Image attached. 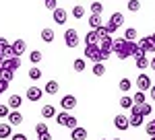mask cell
Listing matches in <instances>:
<instances>
[{
	"label": "cell",
	"instance_id": "1",
	"mask_svg": "<svg viewBox=\"0 0 155 140\" xmlns=\"http://www.w3.org/2000/svg\"><path fill=\"white\" fill-rule=\"evenodd\" d=\"M85 58H89L93 64L95 62H106V56L101 52L99 43H93V46H85Z\"/></svg>",
	"mask_w": 155,
	"mask_h": 140
},
{
	"label": "cell",
	"instance_id": "2",
	"mask_svg": "<svg viewBox=\"0 0 155 140\" xmlns=\"http://www.w3.org/2000/svg\"><path fill=\"white\" fill-rule=\"evenodd\" d=\"M114 54L118 56V60L130 58V54H128V41L124 37L122 39H114Z\"/></svg>",
	"mask_w": 155,
	"mask_h": 140
},
{
	"label": "cell",
	"instance_id": "3",
	"mask_svg": "<svg viewBox=\"0 0 155 140\" xmlns=\"http://www.w3.org/2000/svg\"><path fill=\"white\" fill-rule=\"evenodd\" d=\"M124 23V14L122 12H112L110 14V21H107V25H106V29L110 31V35L114 33V31H118V27Z\"/></svg>",
	"mask_w": 155,
	"mask_h": 140
},
{
	"label": "cell",
	"instance_id": "4",
	"mask_svg": "<svg viewBox=\"0 0 155 140\" xmlns=\"http://www.w3.org/2000/svg\"><path fill=\"white\" fill-rule=\"evenodd\" d=\"M64 43L68 47H79V31L77 29H66L64 31Z\"/></svg>",
	"mask_w": 155,
	"mask_h": 140
},
{
	"label": "cell",
	"instance_id": "5",
	"mask_svg": "<svg viewBox=\"0 0 155 140\" xmlns=\"http://www.w3.org/2000/svg\"><path fill=\"white\" fill-rule=\"evenodd\" d=\"M139 47L143 49L145 54H153V52H155V39H153V35H145L143 39L139 41Z\"/></svg>",
	"mask_w": 155,
	"mask_h": 140
},
{
	"label": "cell",
	"instance_id": "6",
	"mask_svg": "<svg viewBox=\"0 0 155 140\" xmlns=\"http://www.w3.org/2000/svg\"><path fill=\"white\" fill-rule=\"evenodd\" d=\"M60 107H62V111H71L77 107V97L74 95H64L62 99H60Z\"/></svg>",
	"mask_w": 155,
	"mask_h": 140
},
{
	"label": "cell",
	"instance_id": "7",
	"mask_svg": "<svg viewBox=\"0 0 155 140\" xmlns=\"http://www.w3.org/2000/svg\"><path fill=\"white\" fill-rule=\"evenodd\" d=\"M137 87H139V91H149L151 87H153V82H151V76L149 74H139L137 76Z\"/></svg>",
	"mask_w": 155,
	"mask_h": 140
},
{
	"label": "cell",
	"instance_id": "8",
	"mask_svg": "<svg viewBox=\"0 0 155 140\" xmlns=\"http://www.w3.org/2000/svg\"><path fill=\"white\" fill-rule=\"evenodd\" d=\"M19 66H21V58H17V56L2 60V70H11V72H15Z\"/></svg>",
	"mask_w": 155,
	"mask_h": 140
},
{
	"label": "cell",
	"instance_id": "9",
	"mask_svg": "<svg viewBox=\"0 0 155 140\" xmlns=\"http://www.w3.org/2000/svg\"><path fill=\"white\" fill-rule=\"evenodd\" d=\"M25 95H27V99H29V101L37 103V101H41V97H44V89H39V87H29Z\"/></svg>",
	"mask_w": 155,
	"mask_h": 140
},
{
	"label": "cell",
	"instance_id": "10",
	"mask_svg": "<svg viewBox=\"0 0 155 140\" xmlns=\"http://www.w3.org/2000/svg\"><path fill=\"white\" fill-rule=\"evenodd\" d=\"M99 47H101V52H104V56H106V60L112 56V52H114V39H112V35L107 37V39H104V41H99Z\"/></svg>",
	"mask_w": 155,
	"mask_h": 140
},
{
	"label": "cell",
	"instance_id": "11",
	"mask_svg": "<svg viewBox=\"0 0 155 140\" xmlns=\"http://www.w3.org/2000/svg\"><path fill=\"white\" fill-rule=\"evenodd\" d=\"M12 52H15L17 58H21L25 52H27V43H25V39H15V41H12Z\"/></svg>",
	"mask_w": 155,
	"mask_h": 140
},
{
	"label": "cell",
	"instance_id": "12",
	"mask_svg": "<svg viewBox=\"0 0 155 140\" xmlns=\"http://www.w3.org/2000/svg\"><path fill=\"white\" fill-rule=\"evenodd\" d=\"M6 122H8L11 126H21V124H23V113H21L19 109H12L11 113H8V117H6Z\"/></svg>",
	"mask_w": 155,
	"mask_h": 140
},
{
	"label": "cell",
	"instance_id": "13",
	"mask_svg": "<svg viewBox=\"0 0 155 140\" xmlns=\"http://www.w3.org/2000/svg\"><path fill=\"white\" fill-rule=\"evenodd\" d=\"M114 126H116L120 132H124V130H128L130 122H128V117H126V116H122V113H120V116L114 117Z\"/></svg>",
	"mask_w": 155,
	"mask_h": 140
},
{
	"label": "cell",
	"instance_id": "14",
	"mask_svg": "<svg viewBox=\"0 0 155 140\" xmlns=\"http://www.w3.org/2000/svg\"><path fill=\"white\" fill-rule=\"evenodd\" d=\"M52 19H54V23L56 25H64L66 23V19H68V14L64 8H56V11L52 12Z\"/></svg>",
	"mask_w": 155,
	"mask_h": 140
},
{
	"label": "cell",
	"instance_id": "15",
	"mask_svg": "<svg viewBox=\"0 0 155 140\" xmlns=\"http://www.w3.org/2000/svg\"><path fill=\"white\" fill-rule=\"evenodd\" d=\"M71 140H87V130L77 126V128L71 130Z\"/></svg>",
	"mask_w": 155,
	"mask_h": 140
},
{
	"label": "cell",
	"instance_id": "16",
	"mask_svg": "<svg viewBox=\"0 0 155 140\" xmlns=\"http://www.w3.org/2000/svg\"><path fill=\"white\" fill-rule=\"evenodd\" d=\"M128 122H130L132 128H139V126L145 124V116H141V113H130L128 116Z\"/></svg>",
	"mask_w": 155,
	"mask_h": 140
},
{
	"label": "cell",
	"instance_id": "17",
	"mask_svg": "<svg viewBox=\"0 0 155 140\" xmlns=\"http://www.w3.org/2000/svg\"><path fill=\"white\" fill-rule=\"evenodd\" d=\"M87 25H89V27H91L93 31H95V29H99V27L104 25V23H101V14H93V12H91V17H89Z\"/></svg>",
	"mask_w": 155,
	"mask_h": 140
},
{
	"label": "cell",
	"instance_id": "18",
	"mask_svg": "<svg viewBox=\"0 0 155 140\" xmlns=\"http://www.w3.org/2000/svg\"><path fill=\"white\" fill-rule=\"evenodd\" d=\"M54 119H56L58 126H64V128H66V124H68V119H71V113H68V111H60V113H56Z\"/></svg>",
	"mask_w": 155,
	"mask_h": 140
},
{
	"label": "cell",
	"instance_id": "19",
	"mask_svg": "<svg viewBox=\"0 0 155 140\" xmlns=\"http://www.w3.org/2000/svg\"><path fill=\"white\" fill-rule=\"evenodd\" d=\"M12 136V126L6 122V124H0V140L4 138H11Z\"/></svg>",
	"mask_w": 155,
	"mask_h": 140
},
{
	"label": "cell",
	"instance_id": "20",
	"mask_svg": "<svg viewBox=\"0 0 155 140\" xmlns=\"http://www.w3.org/2000/svg\"><path fill=\"white\" fill-rule=\"evenodd\" d=\"M118 103H120V107H122V109H128V111H130V109H132V105H134V101H132V97H130V95H122Z\"/></svg>",
	"mask_w": 155,
	"mask_h": 140
},
{
	"label": "cell",
	"instance_id": "21",
	"mask_svg": "<svg viewBox=\"0 0 155 140\" xmlns=\"http://www.w3.org/2000/svg\"><path fill=\"white\" fill-rule=\"evenodd\" d=\"M41 117H44V119L56 117V107H52V105H44V107H41Z\"/></svg>",
	"mask_w": 155,
	"mask_h": 140
},
{
	"label": "cell",
	"instance_id": "22",
	"mask_svg": "<svg viewBox=\"0 0 155 140\" xmlns=\"http://www.w3.org/2000/svg\"><path fill=\"white\" fill-rule=\"evenodd\" d=\"M58 89H60V84H58L56 81H48V82H46V89H44V93L56 95V93H58Z\"/></svg>",
	"mask_w": 155,
	"mask_h": 140
},
{
	"label": "cell",
	"instance_id": "23",
	"mask_svg": "<svg viewBox=\"0 0 155 140\" xmlns=\"http://www.w3.org/2000/svg\"><path fill=\"white\" fill-rule=\"evenodd\" d=\"M21 103H23L21 95H11V97H8V107H11V109H19Z\"/></svg>",
	"mask_w": 155,
	"mask_h": 140
},
{
	"label": "cell",
	"instance_id": "24",
	"mask_svg": "<svg viewBox=\"0 0 155 140\" xmlns=\"http://www.w3.org/2000/svg\"><path fill=\"white\" fill-rule=\"evenodd\" d=\"M41 41H46V43H52V41H54V29H50V27L41 29Z\"/></svg>",
	"mask_w": 155,
	"mask_h": 140
},
{
	"label": "cell",
	"instance_id": "25",
	"mask_svg": "<svg viewBox=\"0 0 155 140\" xmlns=\"http://www.w3.org/2000/svg\"><path fill=\"white\" fill-rule=\"evenodd\" d=\"M93 43H99V37H97V33L91 29L89 33L85 35V46H93Z\"/></svg>",
	"mask_w": 155,
	"mask_h": 140
},
{
	"label": "cell",
	"instance_id": "26",
	"mask_svg": "<svg viewBox=\"0 0 155 140\" xmlns=\"http://www.w3.org/2000/svg\"><path fill=\"white\" fill-rule=\"evenodd\" d=\"M91 72H93L95 76H104V74H106V64H104V62H95L93 68H91Z\"/></svg>",
	"mask_w": 155,
	"mask_h": 140
},
{
	"label": "cell",
	"instance_id": "27",
	"mask_svg": "<svg viewBox=\"0 0 155 140\" xmlns=\"http://www.w3.org/2000/svg\"><path fill=\"white\" fill-rule=\"evenodd\" d=\"M118 89L122 91V93H128V91L132 89V81L130 78H122V81L118 82Z\"/></svg>",
	"mask_w": 155,
	"mask_h": 140
},
{
	"label": "cell",
	"instance_id": "28",
	"mask_svg": "<svg viewBox=\"0 0 155 140\" xmlns=\"http://www.w3.org/2000/svg\"><path fill=\"white\" fill-rule=\"evenodd\" d=\"M29 60H31L33 64H39V62L44 60V54H41L39 49H33V52H29Z\"/></svg>",
	"mask_w": 155,
	"mask_h": 140
},
{
	"label": "cell",
	"instance_id": "29",
	"mask_svg": "<svg viewBox=\"0 0 155 140\" xmlns=\"http://www.w3.org/2000/svg\"><path fill=\"white\" fill-rule=\"evenodd\" d=\"M132 101H134V105H143V103H147V101H145V91H137V93L132 95Z\"/></svg>",
	"mask_w": 155,
	"mask_h": 140
},
{
	"label": "cell",
	"instance_id": "30",
	"mask_svg": "<svg viewBox=\"0 0 155 140\" xmlns=\"http://www.w3.org/2000/svg\"><path fill=\"white\" fill-rule=\"evenodd\" d=\"M134 64H137V68H139V70H147V68H149V60H147V56L137 58V60H134Z\"/></svg>",
	"mask_w": 155,
	"mask_h": 140
},
{
	"label": "cell",
	"instance_id": "31",
	"mask_svg": "<svg viewBox=\"0 0 155 140\" xmlns=\"http://www.w3.org/2000/svg\"><path fill=\"white\" fill-rule=\"evenodd\" d=\"M95 33H97V37H99V41H104V39L110 37V31L106 29V25H101L99 29H95Z\"/></svg>",
	"mask_w": 155,
	"mask_h": 140
},
{
	"label": "cell",
	"instance_id": "32",
	"mask_svg": "<svg viewBox=\"0 0 155 140\" xmlns=\"http://www.w3.org/2000/svg\"><path fill=\"white\" fill-rule=\"evenodd\" d=\"M124 39H126V41H134V39H137V29H134V27H128V29L124 31Z\"/></svg>",
	"mask_w": 155,
	"mask_h": 140
},
{
	"label": "cell",
	"instance_id": "33",
	"mask_svg": "<svg viewBox=\"0 0 155 140\" xmlns=\"http://www.w3.org/2000/svg\"><path fill=\"white\" fill-rule=\"evenodd\" d=\"M85 66H87V64H85V58H77L74 62H72V68L77 70V72H83Z\"/></svg>",
	"mask_w": 155,
	"mask_h": 140
},
{
	"label": "cell",
	"instance_id": "34",
	"mask_svg": "<svg viewBox=\"0 0 155 140\" xmlns=\"http://www.w3.org/2000/svg\"><path fill=\"white\" fill-rule=\"evenodd\" d=\"M46 132H50V130H48V124H46V122H41V124H35V134H37V138H39L41 134H46Z\"/></svg>",
	"mask_w": 155,
	"mask_h": 140
},
{
	"label": "cell",
	"instance_id": "35",
	"mask_svg": "<svg viewBox=\"0 0 155 140\" xmlns=\"http://www.w3.org/2000/svg\"><path fill=\"white\" fill-rule=\"evenodd\" d=\"M145 132H147L149 136H155V117H151V119L147 122V126H145Z\"/></svg>",
	"mask_w": 155,
	"mask_h": 140
},
{
	"label": "cell",
	"instance_id": "36",
	"mask_svg": "<svg viewBox=\"0 0 155 140\" xmlns=\"http://www.w3.org/2000/svg\"><path fill=\"white\" fill-rule=\"evenodd\" d=\"M72 17H74V19H83L85 17V8L81 6V4H77V6L72 8Z\"/></svg>",
	"mask_w": 155,
	"mask_h": 140
},
{
	"label": "cell",
	"instance_id": "37",
	"mask_svg": "<svg viewBox=\"0 0 155 140\" xmlns=\"http://www.w3.org/2000/svg\"><path fill=\"white\" fill-rule=\"evenodd\" d=\"M89 8H91V12H93V14H101V11H104V4H101V2H95V0H93Z\"/></svg>",
	"mask_w": 155,
	"mask_h": 140
},
{
	"label": "cell",
	"instance_id": "38",
	"mask_svg": "<svg viewBox=\"0 0 155 140\" xmlns=\"http://www.w3.org/2000/svg\"><path fill=\"white\" fill-rule=\"evenodd\" d=\"M29 78H31V81H39V78H41V70L37 68V66H33V68L29 70Z\"/></svg>",
	"mask_w": 155,
	"mask_h": 140
},
{
	"label": "cell",
	"instance_id": "39",
	"mask_svg": "<svg viewBox=\"0 0 155 140\" xmlns=\"http://www.w3.org/2000/svg\"><path fill=\"white\" fill-rule=\"evenodd\" d=\"M139 8H141V2L139 0H128V11L130 12H137Z\"/></svg>",
	"mask_w": 155,
	"mask_h": 140
},
{
	"label": "cell",
	"instance_id": "40",
	"mask_svg": "<svg viewBox=\"0 0 155 140\" xmlns=\"http://www.w3.org/2000/svg\"><path fill=\"white\" fill-rule=\"evenodd\" d=\"M2 56H4V58H12V56H15V52H12V43H8V46L2 49Z\"/></svg>",
	"mask_w": 155,
	"mask_h": 140
},
{
	"label": "cell",
	"instance_id": "41",
	"mask_svg": "<svg viewBox=\"0 0 155 140\" xmlns=\"http://www.w3.org/2000/svg\"><path fill=\"white\" fill-rule=\"evenodd\" d=\"M151 111H153V107H151L149 103H143V105H141V113H143L145 117H147V116H151Z\"/></svg>",
	"mask_w": 155,
	"mask_h": 140
},
{
	"label": "cell",
	"instance_id": "42",
	"mask_svg": "<svg viewBox=\"0 0 155 140\" xmlns=\"http://www.w3.org/2000/svg\"><path fill=\"white\" fill-rule=\"evenodd\" d=\"M0 78H4V81H8V82H11L12 78H15V72H11V70H2Z\"/></svg>",
	"mask_w": 155,
	"mask_h": 140
},
{
	"label": "cell",
	"instance_id": "43",
	"mask_svg": "<svg viewBox=\"0 0 155 140\" xmlns=\"http://www.w3.org/2000/svg\"><path fill=\"white\" fill-rule=\"evenodd\" d=\"M11 111H12V109L8 107V105H0V117H8Z\"/></svg>",
	"mask_w": 155,
	"mask_h": 140
},
{
	"label": "cell",
	"instance_id": "44",
	"mask_svg": "<svg viewBox=\"0 0 155 140\" xmlns=\"http://www.w3.org/2000/svg\"><path fill=\"white\" fill-rule=\"evenodd\" d=\"M46 8L54 12L56 8H58V2H56V0H46Z\"/></svg>",
	"mask_w": 155,
	"mask_h": 140
},
{
	"label": "cell",
	"instance_id": "45",
	"mask_svg": "<svg viewBox=\"0 0 155 140\" xmlns=\"http://www.w3.org/2000/svg\"><path fill=\"white\" fill-rule=\"evenodd\" d=\"M77 126H79V122H77V117L74 116H71V119H68V124H66V128H77Z\"/></svg>",
	"mask_w": 155,
	"mask_h": 140
},
{
	"label": "cell",
	"instance_id": "46",
	"mask_svg": "<svg viewBox=\"0 0 155 140\" xmlns=\"http://www.w3.org/2000/svg\"><path fill=\"white\" fill-rule=\"evenodd\" d=\"M6 89H8V81H4V78H0V95L4 93Z\"/></svg>",
	"mask_w": 155,
	"mask_h": 140
},
{
	"label": "cell",
	"instance_id": "47",
	"mask_svg": "<svg viewBox=\"0 0 155 140\" xmlns=\"http://www.w3.org/2000/svg\"><path fill=\"white\" fill-rule=\"evenodd\" d=\"M12 140H27L25 134H12Z\"/></svg>",
	"mask_w": 155,
	"mask_h": 140
},
{
	"label": "cell",
	"instance_id": "48",
	"mask_svg": "<svg viewBox=\"0 0 155 140\" xmlns=\"http://www.w3.org/2000/svg\"><path fill=\"white\" fill-rule=\"evenodd\" d=\"M37 140H52V134H50V132H46V134H41Z\"/></svg>",
	"mask_w": 155,
	"mask_h": 140
},
{
	"label": "cell",
	"instance_id": "49",
	"mask_svg": "<svg viewBox=\"0 0 155 140\" xmlns=\"http://www.w3.org/2000/svg\"><path fill=\"white\" fill-rule=\"evenodd\" d=\"M8 46V41H6V39H4V37H0V49H4V47Z\"/></svg>",
	"mask_w": 155,
	"mask_h": 140
},
{
	"label": "cell",
	"instance_id": "50",
	"mask_svg": "<svg viewBox=\"0 0 155 140\" xmlns=\"http://www.w3.org/2000/svg\"><path fill=\"white\" fill-rule=\"evenodd\" d=\"M149 95H151V101H155V84L149 89Z\"/></svg>",
	"mask_w": 155,
	"mask_h": 140
},
{
	"label": "cell",
	"instance_id": "51",
	"mask_svg": "<svg viewBox=\"0 0 155 140\" xmlns=\"http://www.w3.org/2000/svg\"><path fill=\"white\" fill-rule=\"evenodd\" d=\"M149 68L155 72V58H151V62H149Z\"/></svg>",
	"mask_w": 155,
	"mask_h": 140
},
{
	"label": "cell",
	"instance_id": "52",
	"mask_svg": "<svg viewBox=\"0 0 155 140\" xmlns=\"http://www.w3.org/2000/svg\"><path fill=\"white\" fill-rule=\"evenodd\" d=\"M2 60H4V56H2V49H0V62H2Z\"/></svg>",
	"mask_w": 155,
	"mask_h": 140
},
{
	"label": "cell",
	"instance_id": "53",
	"mask_svg": "<svg viewBox=\"0 0 155 140\" xmlns=\"http://www.w3.org/2000/svg\"><path fill=\"white\" fill-rule=\"evenodd\" d=\"M0 74H2V62H0Z\"/></svg>",
	"mask_w": 155,
	"mask_h": 140
},
{
	"label": "cell",
	"instance_id": "54",
	"mask_svg": "<svg viewBox=\"0 0 155 140\" xmlns=\"http://www.w3.org/2000/svg\"><path fill=\"white\" fill-rule=\"evenodd\" d=\"M112 140H122V138H112Z\"/></svg>",
	"mask_w": 155,
	"mask_h": 140
},
{
	"label": "cell",
	"instance_id": "55",
	"mask_svg": "<svg viewBox=\"0 0 155 140\" xmlns=\"http://www.w3.org/2000/svg\"><path fill=\"white\" fill-rule=\"evenodd\" d=\"M151 140H155V136H151Z\"/></svg>",
	"mask_w": 155,
	"mask_h": 140
},
{
	"label": "cell",
	"instance_id": "56",
	"mask_svg": "<svg viewBox=\"0 0 155 140\" xmlns=\"http://www.w3.org/2000/svg\"><path fill=\"white\" fill-rule=\"evenodd\" d=\"M153 39H155V33H153Z\"/></svg>",
	"mask_w": 155,
	"mask_h": 140
},
{
	"label": "cell",
	"instance_id": "57",
	"mask_svg": "<svg viewBox=\"0 0 155 140\" xmlns=\"http://www.w3.org/2000/svg\"><path fill=\"white\" fill-rule=\"evenodd\" d=\"M101 140H107V138H101Z\"/></svg>",
	"mask_w": 155,
	"mask_h": 140
}]
</instances>
